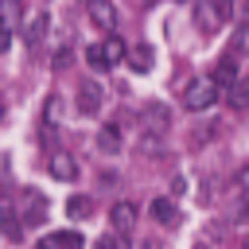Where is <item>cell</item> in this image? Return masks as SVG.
Listing matches in <instances>:
<instances>
[{
  "label": "cell",
  "mask_w": 249,
  "mask_h": 249,
  "mask_svg": "<svg viewBox=\"0 0 249 249\" xmlns=\"http://www.w3.org/2000/svg\"><path fill=\"white\" fill-rule=\"evenodd\" d=\"M19 218V226H43L47 222V202H43V195H31V202L23 206V214H16Z\"/></svg>",
  "instance_id": "obj_9"
},
{
  "label": "cell",
  "mask_w": 249,
  "mask_h": 249,
  "mask_svg": "<svg viewBox=\"0 0 249 249\" xmlns=\"http://www.w3.org/2000/svg\"><path fill=\"white\" fill-rule=\"evenodd\" d=\"M19 23H23V4L19 0H0V27L19 31Z\"/></svg>",
  "instance_id": "obj_11"
},
{
  "label": "cell",
  "mask_w": 249,
  "mask_h": 249,
  "mask_svg": "<svg viewBox=\"0 0 249 249\" xmlns=\"http://www.w3.org/2000/svg\"><path fill=\"white\" fill-rule=\"evenodd\" d=\"M148 214L160 222V226H175L179 222V214H175V202L167 198V195H160V198H152V206H148Z\"/></svg>",
  "instance_id": "obj_10"
},
{
  "label": "cell",
  "mask_w": 249,
  "mask_h": 249,
  "mask_svg": "<svg viewBox=\"0 0 249 249\" xmlns=\"http://www.w3.org/2000/svg\"><path fill=\"white\" fill-rule=\"evenodd\" d=\"M66 214L82 222V218L89 214V198H86V195H70V202H66Z\"/></svg>",
  "instance_id": "obj_17"
},
{
  "label": "cell",
  "mask_w": 249,
  "mask_h": 249,
  "mask_svg": "<svg viewBox=\"0 0 249 249\" xmlns=\"http://www.w3.org/2000/svg\"><path fill=\"white\" fill-rule=\"evenodd\" d=\"M43 245H86V241H82V233H74V230H58V233H47Z\"/></svg>",
  "instance_id": "obj_16"
},
{
  "label": "cell",
  "mask_w": 249,
  "mask_h": 249,
  "mask_svg": "<svg viewBox=\"0 0 249 249\" xmlns=\"http://www.w3.org/2000/svg\"><path fill=\"white\" fill-rule=\"evenodd\" d=\"M109 222H113V230H121V233H128L132 226H136V206L124 198V202H113L109 206Z\"/></svg>",
  "instance_id": "obj_7"
},
{
  "label": "cell",
  "mask_w": 249,
  "mask_h": 249,
  "mask_svg": "<svg viewBox=\"0 0 249 249\" xmlns=\"http://www.w3.org/2000/svg\"><path fill=\"white\" fill-rule=\"evenodd\" d=\"M140 117H144V128L148 132H167V124H171V109L163 101H148Z\"/></svg>",
  "instance_id": "obj_3"
},
{
  "label": "cell",
  "mask_w": 249,
  "mask_h": 249,
  "mask_svg": "<svg viewBox=\"0 0 249 249\" xmlns=\"http://www.w3.org/2000/svg\"><path fill=\"white\" fill-rule=\"evenodd\" d=\"M101 101H105V89H101V86H93V82H86V86L78 89V109H82L86 117H93V113L101 109Z\"/></svg>",
  "instance_id": "obj_8"
},
{
  "label": "cell",
  "mask_w": 249,
  "mask_h": 249,
  "mask_svg": "<svg viewBox=\"0 0 249 249\" xmlns=\"http://www.w3.org/2000/svg\"><path fill=\"white\" fill-rule=\"evenodd\" d=\"M0 117H4V105H0Z\"/></svg>",
  "instance_id": "obj_27"
},
{
  "label": "cell",
  "mask_w": 249,
  "mask_h": 249,
  "mask_svg": "<svg viewBox=\"0 0 249 249\" xmlns=\"http://www.w3.org/2000/svg\"><path fill=\"white\" fill-rule=\"evenodd\" d=\"M58 113H62V101L58 97H47V109H43V124H58Z\"/></svg>",
  "instance_id": "obj_19"
},
{
  "label": "cell",
  "mask_w": 249,
  "mask_h": 249,
  "mask_svg": "<svg viewBox=\"0 0 249 249\" xmlns=\"http://www.w3.org/2000/svg\"><path fill=\"white\" fill-rule=\"evenodd\" d=\"M218 97H222V86H218L214 78H191V82H187V89H183V105H187L191 113L210 109Z\"/></svg>",
  "instance_id": "obj_1"
},
{
  "label": "cell",
  "mask_w": 249,
  "mask_h": 249,
  "mask_svg": "<svg viewBox=\"0 0 249 249\" xmlns=\"http://www.w3.org/2000/svg\"><path fill=\"white\" fill-rule=\"evenodd\" d=\"M86 62H89L93 70H109V66H105V54H101V43H89V47H86Z\"/></svg>",
  "instance_id": "obj_18"
},
{
  "label": "cell",
  "mask_w": 249,
  "mask_h": 249,
  "mask_svg": "<svg viewBox=\"0 0 249 249\" xmlns=\"http://www.w3.org/2000/svg\"><path fill=\"white\" fill-rule=\"evenodd\" d=\"M179 4H187V0H179Z\"/></svg>",
  "instance_id": "obj_28"
},
{
  "label": "cell",
  "mask_w": 249,
  "mask_h": 249,
  "mask_svg": "<svg viewBox=\"0 0 249 249\" xmlns=\"http://www.w3.org/2000/svg\"><path fill=\"white\" fill-rule=\"evenodd\" d=\"M51 62H54V70H62V66H70V51H66V47H58Z\"/></svg>",
  "instance_id": "obj_22"
},
{
  "label": "cell",
  "mask_w": 249,
  "mask_h": 249,
  "mask_svg": "<svg viewBox=\"0 0 249 249\" xmlns=\"http://www.w3.org/2000/svg\"><path fill=\"white\" fill-rule=\"evenodd\" d=\"M124 58H128V66H132L136 74H148V70H152V58H156V54H152V47H148V43H140V47L124 51Z\"/></svg>",
  "instance_id": "obj_12"
},
{
  "label": "cell",
  "mask_w": 249,
  "mask_h": 249,
  "mask_svg": "<svg viewBox=\"0 0 249 249\" xmlns=\"http://www.w3.org/2000/svg\"><path fill=\"white\" fill-rule=\"evenodd\" d=\"M226 89H230V105H233V109H245V89H241L237 82H233V86H226Z\"/></svg>",
  "instance_id": "obj_21"
},
{
  "label": "cell",
  "mask_w": 249,
  "mask_h": 249,
  "mask_svg": "<svg viewBox=\"0 0 249 249\" xmlns=\"http://www.w3.org/2000/svg\"><path fill=\"white\" fill-rule=\"evenodd\" d=\"M19 27H23V39H27L31 47H35V43H39V39L47 35V16H43V12H35V16H31L27 23H19Z\"/></svg>",
  "instance_id": "obj_15"
},
{
  "label": "cell",
  "mask_w": 249,
  "mask_h": 249,
  "mask_svg": "<svg viewBox=\"0 0 249 249\" xmlns=\"http://www.w3.org/2000/svg\"><path fill=\"white\" fill-rule=\"evenodd\" d=\"M214 82H218L222 89L237 82V58H233V54H226V58H218V66H214Z\"/></svg>",
  "instance_id": "obj_14"
},
{
  "label": "cell",
  "mask_w": 249,
  "mask_h": 249,
  "mask_svg": "<svg viewBox=\"0 0 249 249\" xmlns=\"http://www.w3.org/2000/svg\"><path fill=\"white\" fill-rule=\"evenodd\" d=\"M230 47H233V54H237V51H245V27H237V31H233Z\"/></svg>",
  "instance_id": "obj_23"
},
{
  "label": "cell",
  "mask_w": 249,
  "mask_h": 249,
  "mask_svg": "<svg viewBox=\"0 0 249 249\" xmlns=\"http://www.w3.org/2000/svg\"><path fill=\"white\" fill-rule=\"evenodd\" d=\"M93 144H97L105 156H117V152H121V144H124V140H121V124H117V121H113V124H101V128H97V136H93Z\"/></svg>",
  "instance_id": "obj_6"
},
{
  "label": "cell",
  "mask_w": 249,
  "mask_h": 249,
  "mask_svg": "<svg viewBox=\"0 0 249 249\" xmlns=\"http://www.w3.org/2000/svg\"><path fill=\"white\" fill-rule=\"evenodd\" d=\"M47 171H51L54 179H62V183H74V179H78V163H74L70 152H54L51 163H47Z\"/></svg>",
  "instance_id": "obj_5"
},
{
  "label": "cell",
  "mask_w": 249,
  "mask_h": 249,
  "mask_svg": "<svg viewBox=\"0 0 249 249\" xmlns=\"http://www.w3.org/2000/svg\"><path fill=\"white\" fill-rule=\"evenodd\" d=\"M156 148H160V140H156V136H152V132H148V136H144V140H140V152H144V156H148V152H156Z\"/></svg>",
  "instance_id": "obj_25"
},
{
  "label": "cell",
  "mask_w": 249,
  "mask_h": 249,
  "mask_svg": "<svg viewBox=\"0 0 249 249\" xmlns=\"http://www.w3.org/2000/svg\"><path fill=\"white\" fill-rule=\"evenodd\" d=\"M97 245H105V249H124V245H128V233H105Z\"/></svg>",
  "instance_id": "obj_20"
},
{
  "label": "cell",
  "mask_w": 249,
  "mask_h": 249,
  "mask_svg": "<svg viewBox=\"0 0 249 249\" xmlns=\"http://www.w3.org/2000/svg\"><path fill=\"white\" fill-rule=\"evenodd\" d=\"M124 51H128V47H124V39H117V35L109 31V39L101 43V54H105V66L113 70L117 62H124Z\"/></svg>",
  "instance_id": "obj_13"
},
{
  "label": "cell",
  "mask_w": 249,
  "mask_h": 249,
  "mask_svg": "<svg viewBox=\"0 0 249 249\" xmlns=\"http://www.w3.org/2000/svg\"><path fill=\"white\" fill-rule=\"evenodd\" d=\"M0 218H16V206H12L8 195H0Z\"/></svg>",
  "instance_id": "obj_24"
},
{
  "label": "cell",
  "mask_w": 249,
  "mask_h": 249,
  "mask_svg": "<svg viewBox=\"0 0 249 249\" xmlns=\"http://www.w3.org/2000/svg\"><path fill=\"white\" fill-rule=\"evenodd\" d=\"M89 4V19L97 31H117V8L113 0H86Z\"/></svg>",
  "instance_id": "obj_2"
},
{
  "label": "cell",
  "mask_w": 249,
  "mask_h": 249,
  "mask_svg": "<svg viewBox=\"0 0 249 249\" xmlns=\"http://www.w3.org/2000/svg\"><path fill=\"white\" fill-rule=\"evenodd\" d=\"M8 47H12V31H8V27H0V54H4Z\"/></svg>",
  "instance_id": "obj_26"
},
{
  "label": "cell",
  "mask_w": 249,
  "mask_h": 249,
  "mask_svg": "<svg viewBox=\"0 0 249 249\" xmlns=\"http://www.w3.org/2000/svg\"><path fill=\"white\" fill-rule=\"evenodd\" d=\"M195 4V27L198 31H218V23H222V16H218V8H214V0H191Z\"/></svg>",
  "instance_id": "obj_4"
}]
</instances>
